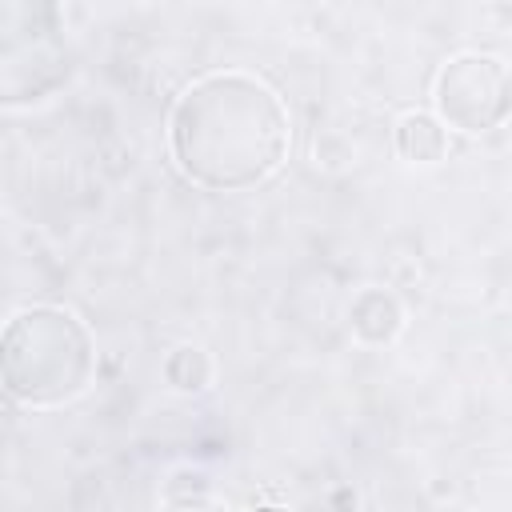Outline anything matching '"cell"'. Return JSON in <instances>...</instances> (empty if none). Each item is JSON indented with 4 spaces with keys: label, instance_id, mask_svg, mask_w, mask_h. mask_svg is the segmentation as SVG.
<instances>
[{
    "label": "cell",
    "instance_id": "cell-1",
    "mask_svg": "<svg viewBox=\"0 0 512 512\" xmlns=\"http://www.w3.org/2000/svg\"><path fill=\"white\" fill-rule=\"evenodd\" d=\"M168 148L196 188L248 192L272 180L292 152L288 104L252 72H204L168 112Z\"/></svg>",
    "mask_w": 512,
    "mask_h": 512
},
{
    "label": "cell",
    "instance_id": "cell-2",
    "mask_svg": "<svg viewBox=\"0 0 512 512\" xmlns=\"http://www.w3.org/2000/svg\"><path fill=\"white\" fill-rule=\"evenodd\" d=\"M96 340L60 304H32L0 328V392L20 408H64L88 392Z\"/></svg>",
    "mask_w": 512,
    "mask_h": 512
},
{
    "label": "cell",
    "instance_id": "cell-3",
    "mask_svg": "<svg viewBox=\"0 0 512 512\" xmlns=\"http://www.w3.org/2000/svg\"><path fill=\"white\" fill-rule=\"evenodd\" d=\"M76 72V44L56 4L0 0V108H28Z\"/></svg>",
    "mask_w": 512,
    "mask_h": 512
},
{
    "label": "cell",
    "instance_id": "cell-4",
    "mask_svg": "<svg viewBox=\"0 0 512 512\" xmlns=\"http://www.w3.org/2000/svg\"><path fill=\"white\" fill-rule=\"evenodd\" d=\"M432 104L436 120L456 132H492L504 124L512 108V80L508 64L488 52H460L452 56L432 84Z\"/></svg>",
    "mask_w": 512,
    "mask_h": 512
},
{
    "label": "cell",
    "instance_id": "cell-5",
    "mask_svg": "<svg viewBox=\"0 0 512 512\" xmlns=\"http://www.w3.org/2000/svg\"><path fill=\"white\" fill-rule=\"evenodd\" d=\"M396 152L412 164H436L448 156V128L432 112H404L396 120Z\"/></svg>",
    "mask_w": 512,
    "mask_h": 512
},
{
    "label": "cell",
    "instance_id": "cell-6",
    "mask_svg": "<svg viewBox=\"0 0 512 512\" xmlns=\"http://www.w3.org/2000/svg\"><path fill=\"white\" fill-rule=\"evenodd\" d=\"M400 328V304L380 292V288H368L356 296L352 304V332L368 344H380V340H392Z\"/></svg>",
    "mask_w": 512,
    "mask_h": 512
},
{
    "label": "cell",
    "instance_id": "cell-7",
    "mask_svg": "<svg viewBox=\"0 0 512 512\" xmlns=\"http://www.w3.org/2000/svg\"><path fill=\"white\" fill-rule=\"evenodd\" d=\"M164 372H168V384H176L180 392H200V388H208V380H212L208 356H204L200 348H188V344L168 356Z\"/></svg>",
    "mask_w": 512,
    "mask_h": 512
},
{
    "label": "cell",
    "instance_id": "cell-8",
    "mask_svg": "<svg viewBox=\"0 0 512 512\" xmlns=\"http://www.w3.org/2000/svg\"><path fill=\"white\" fill-rule=\"evenodd\" d=\"M156 512H232V508L220 504V500H212V496H204V492H188V496H172Z\"/></svg>",
    "mask_w": 512,
    "mask_h": 512
}]
</instances>
